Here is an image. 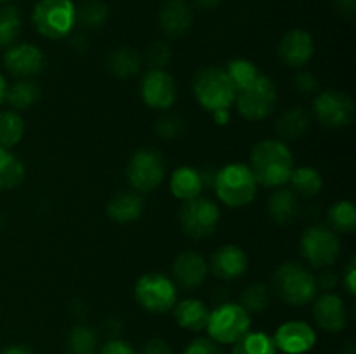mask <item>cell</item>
<instances>
[{
  "instance_id": "obj_1",
  "label": "cell",
  "mask_w": 356,
  "mask_h": 354,
  "mask_svg": "<svg viewBox=\"0 0 356 354\" xmlns=\"http://www.w3.org/2000/svg\"><path fill=\"white\" fill-rule=\"evenodd\" d=\"M249 169L257 184L278 189L289 184L294 169V156L282 139H264L252 148Z\"/></svg>"
},
{
  "instance_id": "obj_2",
  "label": "cell",
  "mask_w": 356,
  "mask_h": 354,
  "mask_svg": "<svg viewBox=\"0 0 356 354\" xmlns=\"http://www.w3.org/2000/svg\"><path fill=\"white\" fill-rule=\"evenodd\" d=\"M212 189L226 207L242 208L252 203L256 198L257 183L249 165L233 162L218 170Z\"/></svg>"
},
{
  "instance_id": "obj_3",
  "label": "cell",
  "mask_w": 356,
  "mask_h": 354,
  "mask_svg": "<svg viewBox=\"0 0 356 354\" xmlns=\"http://www.w3.org/2000/svg\"><path fill=\"white\" fill-rule=\"evenodd\" d=\"M193 94L204 110L216 113L232 108V104L235 103L236 90L225 68L209 66L195 75Z\"/></svg>"
},
{
  "instance_id": "obj_4",
  "label": "cell",
  "mask_w": 356,
  "mask_h": 354,
  "mask_svg": "<svg viewBox=\"0 0 356 354\" xmlns=\"http://www.w3.org/2000/svg\"><path fill=\"white\" fill-rule=\"evenodd\" d=\"M273 287L278 297L289 305H306L318 294L316 276L298 262H284L273 274Z\"/></svg>"
},
{
  "instance_id": "obj_5",
  "label": "cell",
  "mask_w": 356,
  "mask_h": 354,
  "mask_svg": "<svg viewBox=\"0 0 356 354\" xmlns=\"http://www.w3.org/2000/svg\"><path fill=\"white\" fill-rule=\"evenodd\" d=\"M31 23L42 37L61 40L76 24V6L72 0H38L31 12Z\"/></svg>"
},
{
  "instance_id": "obj_6",
  "label": "cell",
  "mask_w": 356,
  "mask_h": 354,
  "mask_svg": "<svg viewBox=\"0 0 356 354\" xmlns=\"http://www.w3.org/2000/svg\"><path fill=\"white\" fill-rule=\"evenodd\" d=\"M278 90L270 76L259 75L242 89H236V110L245 120L259 121L270 117L277 108Z\"/></svg>"
},
{
  "instance_id": "obj_7",
  "label": "cell",
  "mask_w": 356,
  "mask_h": 354,
  "mask_svg": "<svg viewBox=\"0 0 356 354\" xmlns=\"http://www.w3.org/2000/svg\"><path fill=\"white\" fill-rule=\"evenodd\" d=\"M205 330L214 342L235 344L250 332V314L235 302H222L211 311Z\"/></svg>"
},
{
  "instance_id": "obj_8",
  "label": "cell",
  "mask_w": 356,
  "mask_h": 354,
  "mask_svg": "<svg viewBox=\"0 0 356 354\" xmlns=\"http://www.w3.org/2000/svg\"><path fill=\"white\" fill-rule=\"evenodd\" d=\"M127 183L136 193H152L165 177V163L162 155L153 148H141L127 163Z\"/></svg>"
},
{
  "instance_id": "obj_9",
  "label": "cell",
  "mask_w": 356,
  "mask_h": 354,
  "mask_svg": "<svg viewBox=\"0 0 356 354\" xmlns=\"http://www.w3.org/2000/svg\"><path fill=\"white\" fill-rule=\"evenodd\" d=\"M301 253L316 269L330 267L341 255V242L336 231L327 226H309L301 236Z\"/></svg>"
},
{
  "instance_id": "obj_10",
  "label": "cell",
  "mask_w": 356,
  "mask_h": 354,
  "mask_svg": "<svg viewBox=\"0 0 356 354\" xmlns=\"http://www.w3.org/2000/svg\"><path fill=\"white\" fill-rule=\"evenodd\" d=\"M138 304L148 312H167L177 302V288L172 278L162 273L143 274L134 288Z\"/></svg>"
},
{
  "instance_id": "obj_11",
  "label": "cell",
  "mask_w": 356,
  "mask_h": 354,
  "mask_svg": "<svg viewBox=\"0 0 356 354\" xmlns=\"http://www.w3.org/2000/svg\"><path fill=\"white\" fill-rule=\"evenodd\" d=\"M221 219V210L209 198H193L184 201L179 212L181 228L190 238L204 239L216 231Z\"/></svg>"
},
{
  "instance_id": "obj_12",
  "label": "cell",
  "mask_w": 356,
  "mask_h": 354,
  "mask_svg": "<svg viewBox=\"0 0 356 354\" xmlns=\"http://www.w3.org/2000/svg\"><path fill=\"white\" fill-rule=\"evenodd\" d=\"M313 113L323 127L343 128L355 120L356 106L350 94L334 89L323 90L313 101Z\"/></svg>"
},
{
  "instance_id": "obj_13",
  "label": "cell",
  "mask_w": 356,
  "mask_h": 354,
  "mask_svg": "<svg viewBox=\"0 0 356 354\" xmlns=\"http://www.w3.org/2000/svg\"><path fill=\"white\" fill-rule=\"evenodd\" d=\"M143 103L153 110H169L177 97L176 82L165 69H148L139 83Z\"/></svg>"
},
{
  "instance_id": "obj_14",
  "label": "cell",
  "mask_w": 356,
  "mask_h": 354,
  "mask_svg": "<svg viewBox=\"0 0 356 354\" xmlns=\"http://www.w3.org/2000/svg\"><path fill=\"white\" fill-rule=\"evenodd\" d=\"M273 342L285 354H306L315 347L316 332L306 321H285L275 332Z\"/></svg>"
},
{
  "instance_id": "obj_15",
  "label": "cell",
  "mask_w": 356,
  "mask_h": 354,
  "mask_svg": "<svg viewBox=\"0 0 356 354\" xmlns=\"http://www.w3.org/2000/svg\"><path fill=\"white\" fill-rule=\"evenodd\" d=\"M3 66L13 76L28 80L44 69V54L33 44H13L3 54Z\"/></svg>"
},
{
  "instance_id": "obj_16",
  "label": "cell",
  "mask_w": 356,
  "mask_h": 354,
  "mask_svg": "<svg viewBox=\"0 0 356 354\" xmlns=\"http://www.w3.org/2000/svg\"><path fill=\"white\" fill-rule=\"evenodd\" d=\"M315 54V42L309 31L294 28L282 37L278 45V56L282 61L292 68H301Z\"/></svg>"
},
{
  "instance_id": "obj_17",
  "label": "cell",
  "mask_w": 356,
  "mask_h": 354,
  "mask_svg": "<svg viewBox=\"0 0 356 354\" xmlns=\"http://www.w3.org/2000/svg\"><path fill=\"white\" fill-rule=\"evenodd\" d=\"M249 267V257L240 246L236 245H222L212 253L209 271H212L214 276L219 280L233 281L238 280L245 274Z\"/></svg>"
},
{
  "instance_id": "obj_18",
  "label": "cell",
  "mask_w": 356,
  "mask_h": 354,
  "mask_svg": "<svg viewBox=\"0 0 356 354\" xmlns=\"http://www.w3.org/2000/svg\"><path fill=\"white\" fill-rule=\"evenodd\" d=\"M313 318H315L318 328H322L323 332H341L348 323V311L344 301L332 292L320 295L313 305Z\"/></svg>"
},
{
  "instance_id": "obj_19",
  "label": "cell",
  "mask_w": 356,
  "mask_h": 354,
  "mask_svg": "<svg viewBox=\"0 0 356 354\" xmlns=\"http://www.w3.org/2000/svg\"><path fill=\"white\" fill-rule=\"evenodd\" d=\"M209 273V264L204 257L197 252H183L174 259L172 264V281L176 287H183L186 290H195L204 285Z\"/></svg>"
},
{
  "instance_id": "obj_20",
  "label": "cell",
  "mask_w": 356,
  "mask_h": 354,
  "mask_svg": "<svg viewBox=\"0 0 356 354\" xmlns=\"http://www.w3.org/2000/svg\"><path fill=\"white\" fill-rule=\"evenodd\" d=\"M160 28L169 37H183L193 23V12L186 0H167L160 7Z\"/></svg>"
},
{
  "instance_id": "obj_21",
  "label": "cell",
  "mask_w": 356,
  "mask_h": 354,
  "mask_svg": "<svg viewBox=\"0 0 356 354\" xmlns=\"http://www.w3.org/2000/svg\"><path fill=\"white\" fill-rule=\"evenodd\" d=\"M145 210V201L134 191H120L106 205V214L117 224H131L139 221Z\"/></svg>"
},
{
  "instance_id": "obj_22",
  "label": "cell",
  "mask_w": 356,
  "mask_h": 354,
  "mask_svg": "<svg viewBox=\"0 0 356 354\" xmlns=\"http://www.w3.org/2000/svg\"><path fill=\"white\" fill-rule=\"evenodd\" d=\"M299 210L301 207H299L298 194L287 187H278L268 200V214L271 221L280 226L292 224L298 219Z\"/></svg>"
},
{
  "instance_id": "obj_23",
  "label": "cell",
  "mask_w": 356,
  "mask_h": 354,
  "mask_svg": "<svg viewBox=\"0 0 356 354\" xmlns=\"http://www.w3.org/2000/svg\"><path fill=\"white\" fill-rule=\"evenodd\" d=\"M209 316H211V311L198 298H184L179 304L174 305V318H176L177 325L184 330H190V332L205 330Z\"/></svg>"
},
{
  "instance_id": "obj_24",
  "label": "cell",
  "mask_w": 356,
  "mask_h": 354,
  "mask_svg": "<svg viewBox=\"0 0 356 354\" xmlns=\"http://www.w3.org/2000/svg\"><path fill=\"white\" fill-rule=\"evenodd\" d=\"M202 191H204V183L200 172L193 167H179L170 176V193L177 200H193L200 196Z\"/></svg>"
},
{
  "instance_id": "obj_25",
  "label": "cell",
  "mask_w": 356,
  "mask_h": 354,
  "mask_svg": "<svg viewBox=\"0 0 356 354\" xmlns=\"http://www.w3.org/2000/svg\"><path fill=\"white\" fill-rule=\"evenodd\" d=\"M143 59L138 54V51L132 47H117L108 54L106 66L115 76L118 78H131L141 69Z\"/></svg>"
},
{
  "instance_id": "obj_26",
  "label": "cell",
  "mask_w": 356,
  "mask_h": 354,
  "mask_svg": "<svg viewBox=\"0 0 356 354\" xmlns=\"http://www.w3.org/2000/svg\"><path fill=\"white\" fill-rule=\"evenodd\" d=\"M289 183H291L292 191L296 194H301V196H315L323 187L322 174L315 167L309 165L298 167V169L294 167Z\"/></svg>"
},
{
  "instance_id": "obj_27",
  "label": "cell",
  "mask_w": 356,
  "mask_h": 354,
  "mask_svg": "<svg viewBox=\"0 0 356 354\" xmlns=\"http://www.w3.org/2000/svg\"><path fill=\"white\" fill-rule=\"evenodd\" d=\"M24 179V165L9 148L0 146V191L17 187Z\"/></svg>"
},
{
  "instance_id": "obj_28",
  "label": "cell",
  "mask_w": 356,
  "mask_h": 354,
  "mask_svg": "<svg viewBox=\"0 0 356 354\" xmlns=\"http://www.w3.org/2000/svg\"><path fill=\"white\" fill-rule=\"evenodd\" d=\"M40 97V89L37 83L30 82V80H19V82L13 83L7 87L6 101L14 111H23L33 106Z\"/></svg>"
},
{
  "instance_id": "obj_29",
  "label": "cell",
  "mask_w": 356,
  "mask_h": 354,
  "mask_svg": "<svg viewBox=\"0 0 356 354\" xmlns=\"http://www.w3.org/2000/svg\"><path fill=\"white\" fill-rule=\"evenodd\" d=\"M309 128V117L301 108H292L285 111L277 120V132L282 139H298Z\"/></svg>"
},
{
  "instance_id": "obj_30",
  "label": "cell",
  "mask_w": 356,
  "mask_h": 354,
  "mask_svg": "<svg viewBox=\"0 0 356 354\" xmlns=\"http://www.w3.org/2000/svg\"><path fill=\"white\" fill-rule=\"evenodd\" d=\"M232 354H277V346L266 332H247L233 344Z\"/></svg>"
},
{
  "instance_id": "obj_31",
  "label": "cell",
  "mask_w": 356,
  "mask_h": 354,
  "mask_svg": "<svg viewBox=\"0 0 356 354\" xmlns=\"http://www.w3.org/2000/svg\"><path fill=\"white\" fill-rule=\"evenodd\" d=\"M97 333L86 325H76L66 337V354H96Z\"/></svg>"
},
{
  "instance_id": "obj_32",
  "label": "cell",
  "mask_w": 356,
  "mask_h": 354,
  "mask_svg": "<svg viewBox=\"0 0 356 354\" xmlns=\"http://www.w3.org/2000/svg\"><path fill=\"white\" fill-rule=\"evenodd\" d=\"M329 224L332 231L351 235L356 229V208L350 200H341L329 208Z\"/></svg>"
},
{
  "instance_id": "obj_33",
  "label": "cell",
  "mask_w": 356,
  "mask_h": 354,
  "mask_svg": "<svg viewBox=\"0 0 356 354\" xmlns=\"http://www.w3.org/2000/svg\"><path fill=\"white\" fill-rule=\"evenodd\" d=\"M24 135V121L14 110L0 111V146L13 148Z\"/></svg>"
},
{
  "instance_id": "obj_34",
  "label": "cell",
  "mask_w": 356,
  "mask_h": 354,
  "mask_svg": "<svg viewBox=\"0 0 356 354\" xmlns=\"http://www.w3.org/2000/svg\"><path fill=\"white\" fill-rule=\"evenodd\" d=\"M21 14L14 6L0 9V47H10L21 33Z\"/></svg>"
},
{
  "instance_id": "obj_35",
  "label": "cell",
  "mask_w": 356,
  "mask_h": 354,
  "mask_svg": "<svg viewBox=\"0 0 356 354\" xmlns=\"http://www.w3.org/2000/svg\"><path fill=\"white\" fill-rule=\"evenodd\" d=\"M108 19V6L103 0H86L76 7V23L83 28H99Z\"/></svg>"
},
{
  "instance_id": "obj_36",
  "label": "cell",
  "mask_w": 356,
  "mask_h": 354,
  "mask_svg": "<svg viewBox=\"0 0 356 354\" xmlns=\"http://www.w3.org/2000/svg\"><path fill=\"white\" fill-rule=\"evenodd\" d=\"M271 292L266 285L263 283H252L242 292L240 295V305L245 309L247 312H263L264 309L270 305Z\"/></svg>"
},
{
  "instance_id": "obj_37",
  "label": "cell",
  "mask_w": 356,
  "mask_h": 354,
  "mask_svg": "<svg viewBox=\"0 0 356 354\" xmlns=\"http://www.w3.org/2000/svg\"><path fill=\"white\" fill-rule=\"evenodd\" d=\"M225 69L228 71L229 78H232L233 85H235V90L245 87L247 83L252 82V80L261 73L252 61H249V59H243V58L229 61L228 66H226Z\"/></svg>"
},
{
  "instance_id": "obj_38",
  "label": "cell",
  "mask_w": 356,
  "mask_h": 354,
  "mask_svg": "<svg viewBox=\"0 0 356 354\" xmlns=\"http://www.w3.org/2000/svg\"><path fill=\"white\" fill-rule=\"evenodd\" d=\"M145 61L149 69H165L170 61V49L162 42H153L145 52Z\"/></svg>"
},
{
  "instance_id": "obj_39",
  "label": "cell",
  "mask_w": 356,
  "mask_h": 354,
  "mask_svg": "<svg viewBox=\"0 0 356 354\" xmlns=\"http://www.w3.org/2000/svg\"><path fill=\"white\" fill-rule=\"evenodd\" d=\"M156 135L162 139H176L183 134L184 121L179 117H163L156 121Z\"/></svg>"
},
{
  "instance_id": "obj_40",
  "label": "cell",
  "mask_w": 356,
  "mask_h": 354,
  "mask_svg": "<svg viewBox=\"0 0 356 354\" xmlns=\"http://www.w3.org/2000/svg\"><path fill=\"white\" fill-rule=\"evenodd\" d=\"M183 354H225L221 344L214 342L211 337H198L191 340Z\"/></svg>"
},
{
  "instance_id": "obj_41",
  "label": "cell",
  "mask_w": 356,
  "mask_h": 354,
  "mask_svg": "<svg viewBox=\"0 0 356 354\" xmlns=\"http://www.w3.org/2000/svg\"><path fill=\"white\" fill-rule=\"evenodd\" d=\"M99 354H136V351L131 344L115 337V339H110L106 344H103Z\"/></svg>"
},
{
  "instance_id": "obj_42",
  "label": "cell",
  "mask_w": 356,
  "mask_h": 354,
  "mask_svg": "<svg viewBox=\"0 0 356 354\" xmlns=\"http://www.w3.org/2000/svg\"><path fill=\"white\" fill-rule=\"evenodd\" d=\"M296 87H298L301 92L312 94L318 89V82H316V76L312 75L309 71H301L296 76Z\"/></svg>"
},
{
  "instance_id": "obj_43",
  "label": "cell",
  "mask_w": 356,
  "mask_h": 354,
  "mask_svg": "<svg viewBox=\"0 0 356 354\" xmlns=\"http://www.w3.org/2000/svg\"><path fill=\"white\" fill-rule=\"evenodd\" d=\"M141 354H172L169 344L162 339H152L143 346Z\"/></svg>"
},
{
  "instance_id": "obj_44",
  "label": "cell",
  "mask_w": 356,
  "mask_h": 354,
  "mask_svg": "<svg viewBox=\"0 0 356 354\" xmlns=\"http://www.w3.org/2000/svg\"><path fill=\"white\" fill-rule=\"evenodd\" d=\"M316 285H318V290L332 292L337 285V276L332 271H323L318 278H316Z\"/></svg>"
},
{
  "instance_id": "obj_45",
  "label": "cell",
  "mask_w": 356,
  "mask_h": 354,
  "mask_svg": "<svg viewBox=\"0 0 356 354\" xmlns=\"http://www.w3.org/2000/svg\"><path fill=\"white\" fill-rule=\"evenodd\" d=\"M344 285H346L350 295L356 294V260L351 259L348 267L344 269Z\"/></svg>"
},
{
  "instance_id": "obj_46",
  "label": "cell",
  "mask_w": 356,
  "mask_h": 354,
  "mask_svg": "<svg viewBox=\"0 0 356 354\" xmlns=\"http://www.w3.org/2000/svg\"><path fill=\"white\" fill-rule=\"evenodd\" d=\"M334 6L343 16L355 17L356 12V0H334Z\"/></svg>"
},
{
  "instance_id": "obj_47",
  "label": "cell",
  "mask_w": 356,
  "mask_h": 354,
  "mask_svg": "<svg viewBox=\"0 0 356 354\" xmlns=\"http://www.w3.org/2000/svg\"><path fill=\"white\" fill-rule=\"evenodd\" d=\"M0 354H35L33 351L23 344H14V346H7L0 351Z\"/></svg>"
},
{
  "instance_id": "obj_48",
  "label": "cell",
  "mask_w": 356,
  "mask_h": 354,
  "mask_svg": "<svg viewBox=\"0 0 356 354\" xmlns=\"http://www.w3.org/2000/svg\"><path fill=\"white\" fill-rule=\"evenodd\" d=\"M198 9H204V10H212L221 3V0H195Z\"/></svg>"
},
{
  "instance_id": "obj_49",
  "label": "cell",
  "mask_w": 356,
  "mask_h": 354,
  "mask_svg": "<svg viewBox=\"0 0 356 354\" xmlns=\"http://www.w3.org/2000/svg\"><path fill=\"white\" fill-rule=\"evenodd\" d=\"M212 117H214L216 124L226 125V124H228V121H229V110L216 111V113H212Z\"/></svg>"
},
{
  "instance_id": "obj_50",
  "label": "cell",
  "mask_w": 356,
  "mask_h": 354,
  "mask_svg": "<svg viewBox=\"0 0 356 354\" xmlns=\"http://www.w3.org/2000/svg\"><path fill=\"white\" fill-rule=\"evenodd\" d=\"M6 92H7V82L6 78H3L2 73H0V104L6 101Z\"/></svg>"
},
{
  "instance_id": "obj_51",
  "label": "cell",
  "mask_w": 356,
  "mask_h": 354,
  "mask_svg": "<svg viewBox=\"0 0 356 354\" xmlns=\"http://www.w3.org/2000/svg\"><path fill=\"white\" fill-rule=\"evenodd\" d=\"M341 354H356V347L353 342H348L346 346L343 347V351H341Z\"/></svg>"
},
{
  "instance_id": "obj_52",
  "label": "cell",
  "mask_w": 356,
  "mask_h": 354,
  "mask_svg": "<svg viewBox=\"0 0 356 354\" xmlns=\"http://www.w3.org/2000/svg\"><path fill=\"white\" fill-rule=\"evenodd\" d=\"M0 226H2V215H0Z\"/></svg>"
},
{
  "instance_id": "obj_53",
  "label": "cell",
  "mask_w": 356,
  "mask_h": 354,
  "mask_svg": "<svg viewBox=\"0 0 356 354\" xmlns=\"http://www.w3.org/2000/svg\"><path fill=\"white\" fill-rule=\"evenodd\" d=\"M0 2H7V0H0Z\"/></svg>"
}]
</instances>
